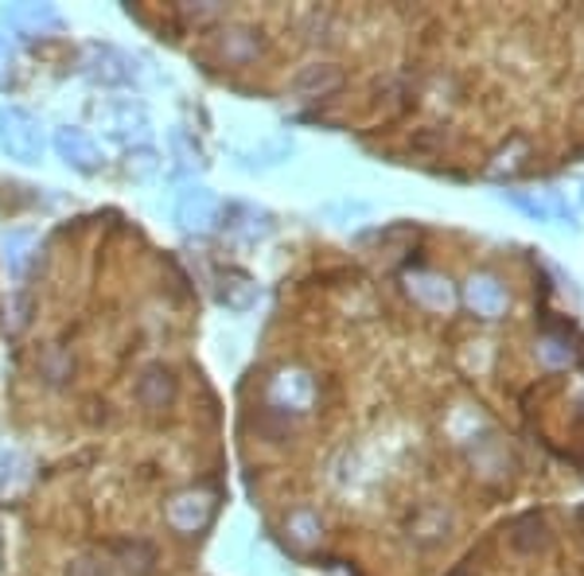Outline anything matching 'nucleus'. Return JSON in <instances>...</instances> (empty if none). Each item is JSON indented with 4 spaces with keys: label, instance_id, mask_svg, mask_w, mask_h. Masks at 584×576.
<instances>
[{
    "label": "nucleus",
    "instance_id": "obj_6",
    "mask_svg": "<svg viewBox=\"0 0 584 576\" xmlns=\"http://www.w3.org/2000/svg\"><path fill=\"white\" fill-rule=\"evenodd\" d=\"M214 211H219V203H214V195L207 188H183L180 199H175V222H180L183 230H203L214 222Z\"/></svg>",
    "mask_w": 584,
    "mask_h": 576
},
{
    "label": "nucleus",
    "instance_id": "obj_12",
    "mask_svg": "<svg viewBox=\"0 0 584 576\" xmlns=\"http://www.w3.org/2000/svg\"><path fill=\"white\" fill-rule=\"evenodd\" d=\"M253 296H258V284H250V276H242V273H226V276H222L219 301L226 304V309H250Z\"/></svg>",
    "mask_w": 584,
    "mask_h": 576
},
{
    "label": "nucleus",
    "instance_id": "obj_9",
    "mask_svg": "<svg viewBox=\"0 0 584 576\" xmlns=\"http://www.w3.org/2000/svg\"><path fill=\"white\" fill-rule=\"evenodd\" d=\"M340 87H343V74H340V67H332V63H312L292 79V90L304 98H328Z\"/></svg>",
    "mask_w": 584,
    "mask_h": 576
},
{
    "label": "nucleus",
    "instance_id": "obj_14",
    "mask_svg": "<svg viewBox=\"0 0 584 576\" xmlns=\"http://www.w3.org/2000/svg\"><path fill=\"white\" fill-rule=\"evenodd\" d=\"M67 576H113V565L105 557H98V553H82V557L71 560Z\"/></svg>",
    "mask_w": 584,
    "mask_h": 576
},
{
    "label": "nucleus",
    "instance_id": "obj_8",
    "mask_svg": "<svg viewBox=\"0 0 584 576\" xmlns=\"http://www.w3.org/2000/svg\"><path fill=\"white\" fill-rule=\"evenodd\" d=\"M175 397V378L172 371H168L164 363H152L141 371V378H137V402L144 405V410H168Z\"/></svg>",
    "mask_w": 584,
    "mask_h": 576
},
{
    "label": "nucleus",
    "instance_id": "obj_2",
    "mask_svg": "<svg viewBox=\"0 0 584 576\" xmlns=\"http://www.w3.org/2000/svg\"><path fill=\"white\" fill-rule=\"evenodd\" d=\"M56 152L71 168H79V172H98V168H102V152H98V144L90 141L87 129H79V125L56 129Z\"/></svg>",
    "mask_w": 584,
    "mask_h": 576
},
{
    "label": "nucleus",
    "instance_id": "obj_11",
    "mask_svg": "<svg viewBox=\"0 0 584 576\" xmlns=\"http://www.w3.org/2000/svg\"><path fill=\"white\" fill-rule=\"evenodd\" d=\"M113 553L121 557V565L137 576H152V565H157V549L149 542H118Z\"/></svg>",
    "mask_w": 584,
    "mask_h": 576
},
{
    "label": "nucleus",
    "instance_id": "obj_3",
    "mask_svg": "<svg viewBox=\"0 0 584 576\" xmlns=\"http://www.w3.org/2000/svg\"><path fill=\"white\" fill-rule=\"evenodd\" d=\"M211 511L214 503L207 491H183V495H175L172 503H168V522H172V529H180V534H195V529L207 526Z\"/></svg>",
    "mask_w": 584,
    "mask_h": 576
},
{
    "label": "nucleus",
    "instance_id": "obj_7",
    "mask_svg": "<svg viewBox=\"0 0 584 576\" xmlns=\"http://www.w3.org/2000/svg\"><path fill=\"white\" fill-rule=\"evenodd\" d=\"M4 17V24L12 28L17 36H43L51 32V28H59V12L51 9V4H9V9L0 12Z\"/></svg>",
    "mask_w": 584,
    "mask_h": 576
},
{
    "label": "nucleus",
    "instance_id": "obj_1",
    "mask_svg": "<svg viewBox=\"0 0 584 576\" xmlns=\"http://www.w3.org/2000/svg\"><path fill=\"white\" fill-rule=\"evenodd\" d=\"M0 149L20 164H36L43 156L40 121L28 118L24 110H0Z\"/></svg>",
    "mask_w": 584,
    "mask_h": 576
},
{
    "label": "nucleus",
    "instance_id": "obj_5",
    "mask_svg": "<svg viewBox=\"0 0 584 576\" xmlns=\"http://www.w3.org/2000/svg\"><path fill=\"white\" fill-rule=\"evenodd\" d=\"M90 79L102 87H129L137 79V67L129 55H121L118 48H90Z\"/></svg>",
    "mask_w": 584,
    "mask_h": 576
},
{
    "label": "nucleus",
    "instance_id": "obj_13",
    "mask_svg": "<svg viewBox=\"0 0 584 576\" xmlns=\"http://www.w3.org/2000/svg\"><path fill=\"white\" fill-rule=\"evenodd\" d=\"M110 118H113V129H118L121 137H144L149 133V118H144V110L137 102H113Z\"/></svg>",
    "mask_w": 584,
    "mask_h": 576
},
{
    "label": "nucleus",
    "instance_id": "obj_15",
    "mask_svg": "<svg viewBox=\"0 0 584 576\" xmlns=\"http://www.w3.org/2000/svg\"><path fill=\"white\" fill-rule=\"evenodd\" d=\"M9 67V43H4V36H0V71Z\"/></svg>",
    "mask_w": 584,
    "mask_h": 576
},
{
    "label": "nucleus",
    "instance_id": "obj_10",
    "mask_svg": "<svg viewBox=\"0 0 584 576\" xmlns=\"http://www.w3.org/2000/svg\"><path fill=\"white\" fill-rule=\"evenodd\" d=\"M258 51H261V40L250 28H230V32L219 36V55L226 59V63H245V59H253Z\"/></svg>",
    "mask_w": 584,
    "mask_h": 576
},
{
    "label": "nucleus",
    "instance_id": "obj_4",
    "mask_svg": "<svg viewBox=\"0 0 584 576\" xmlns=\"http://www.w3.org/2000/svg\"><path fill=\"white\" fill-rule=\"evenodd\" d=\"M506 542H511L514 553H526V557H534V553H545V549H550V542H553L545 514L530 511V514H522V518H514L511 522V534H506Z\"/></svg>",
    "mask_w": 584,
    "mask_h": 576
},
{
    "label": "nucleus",
    "instance_id": "obj_16",
    "mask_svg": "<svg viewBox=\"0 0 584 576\" xmlns=\"http://www.w3.org/2000/svg\"><path fill=\"white\" fill-rule=\"evenodd\" d=\"M449 576H472V568H467V565H456V568H452Z\"/></svg>",
    "mask_w": 584,
    "mask_h": 576
}]
</instances>
